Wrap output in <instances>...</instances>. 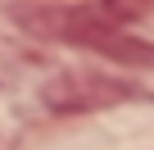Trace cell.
Listing matches in <instances>:
<instances>
[{"mask_svg":"<svg viewBox=\"0 0 154 150\" xmlns=\"http://www.w3.org/2000/svg\"><path fill=\"white\" fill-rule=\"evenodd\" d=\"M100 9H104L113 23H131V18H140V14L154 9V0H104Z\"/></svg>","mask_w":154,"mask_h":150,"instance_id":"cell-3","label":"cell"},{"mask_svg":"<svg viewBox=\"0 0 154 150\" xmlns=\"http://www.w3.org/2000/svg\"><path fill=\"white\" fill-rule=\"evenodd\" d=\"M23 27L36 32V37H50V41H63V46H82V50H95L113 64H131V68H154V46L131 37L122 23H113L104 9L95 5H72V9H50V5H36V9H18Z\"/></svg>","mask_w":154,"mask_h":150,"instance_id":"cell-1","label":"cell"},{"mask_svg":"<svg viewBox=\"0 0 154 150\" xmlns=\"http://www.w3.org/2000/svg\"><path fill=\"white\" fill-rule=\"evenodd\" d=\"M127 96H131L127 82L95 78V73H68V78L50 82V91H45V100L54 109H95V105H118Z\"/></svg>","mask_w":154,"mask_h":150,"instance_id":"cell-2","label":"cell"}]
</instances>
